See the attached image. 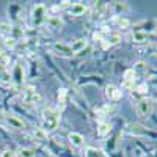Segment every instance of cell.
<instances>
[{"label":"cell","instance_id":"22","mask_svg":"<svg viewBox=\"0 0 157 157\" xmlns=\"http://www.w3.org/2000/svg\"><path fill=\"white\" fill-rule=\"evenodd\" d=\"M137 93H140V94H145V93H148V85H146V83H141V85L137 88Z\"/></svg>","mask_w":157,"mask_h":157},{"label":"cell","instance_id":"26","mask_svg":"<svg viewBox=\"0 0 157 157\" xmlns=\"http://www.w3.org/2000/svg\"><path fill=\"white\" fill-rule=\"evenodd\" d=\"M11 29L8 27V25L6 24H0V32H3V33H8Z\"/></svg>","mask_w":157,"mask_h":157},{"label":"cell","instance_id":"21","mask_svg":"<svg viewBox=\"0 0 157 157\" xmlns=\"http://www.w3.org/2000/svg\"><path fill=\"white\" fill-rule=\"evenodd\" d=\"M116 21H118V25H120L121 29H129V25H130V24H129L127 19H124V17H118Z\"/></svg>","mask_w":157,"mask_h":157},{"label":"cell","instance_id":"17","mask_svg":"<svg viewBox=\"0 0 157 157\" xmlns=\"http://www.w3.org/2000/svg\"><path fill=\"white\" fill-rule=\"evenodd\" d=\"M113 8H115V11L118 13V14H120V13L127 11L129 5H127V2H115V3H113Z\"/></svg>","mask_w":157,"mask_h":157},{"label":"cell","instance_id":"8","mask_svg":"<svg viewBox=\"0 0 157 157\" xmlns=\"http://www.w3.org/2000/svg\"><path fill=\"white\" fill-rule=\"evenodd\" d=\"M105 94H107V98L110 99V101H118V99H121V91L118 90L115 85H107L105 86Z\"/></svg>","mask_w":157,"mask_h":157},{"label":"cell","instance_id":"14","mask_svg":"<svg viewBox=\"0 0 157 157\" xmlns=\"http://www.w3.org/2000/svg\"><path fill=\"white\" fill-rule=\"evenodd\" d=\"M14 155L16 157H35V151L30 148H19L14 152Z\"/></svg>","mask_w":157,"mask_h":157},{"label":"cell","instance_id":"28","mask_svg":"<svg viewBox=\"0 0 157 157\" xmlns=\"http://www.w3.org/2000/svg\"><path fill=\"white\" fill-rule=\"evenodd\" d=\"M93 38H94V41H99V39H101L102 36H101V33H94V36H93Z\"/></svg>","mask_w":157,"mask_h":157},{"label":"cell","instance_id":"10","mask_svg":"<svg viewBox=\"0 0 157 157\" xmlns=\"http://www.w3.org/2000/svg\"><path fill=\"white\" fill-rule=\"evenodd\" d=\"M69 13L72 16H82L86 13V5L83 3H72L71 8H69Z\"/></svg>","mask_w":157,"mask_h":157},{"label":"cell","instance_id":"16","mask_svg":"<svg viewBox=\"0 0 157 157\" xmlns=\"http://www.w3.org/2000/svg\"><path fill=\"white\" fill-rule=\"evenodd\" d=\"M105 41H107V43H105L107 46H115V44H118V43L121 41V36L118 35V33H110V35L107 36Z\"/></svg>","mask_w":157,"mask_h":157},{"label":"cell","instance_id":"27","mask_svg":"<svg viewBox=\"0 0 157 157\" xmlns=\"http://www.w3.org/2000/svg\"><path fill=\"white\" fill-rule=\"evenodd\" d=\"M72 2H69V0H63V2H60V6H71Z\"/></svg>","mask_w":157,"mask_h":157},{"label":"cell","instance_id":"23","mask_svg":"<svg viewBox=\"0 0 157 157\" xmlns=\"http://www.w3.org/2000/svg\"><path fill=\"white\" fill-rule=\"evenodd\" d=\"M5 46L6 47H14L16 46V39L14 38H6L5 39Z\"/></svg>","mask_w":157,"mask_h":157},{"label":"cell","instance_id":"6","mask_svg":"<svg viewBox=\"0 0 157 157\" xmlns=\"http://www.w3.org/2000/svg\"><path fill=\"white\" fill-rule=\"evenodd\" d=\"M135 77H137V72L134 69H126L123 75V88H127V90L132 88L135 83Z\"/></svg>","mask_w":157,"mask_h":157},{"label":"cell","instance_id":"19","mask_svg":"<svg viewBox=\"0 0 157 157\" xmlns=\"http://www.w3.org/2000/svg\"><path fill=\"white\" fill-rule=\"evenodd\" d=\"M49 25H50V29H60L61 27V21L57 19V17H50L49 19Z\"/></svg>","mask_w":157,"mask_h":157},{"label":"cell","instance_id":"7","mask_svg":"<svg viewBox=\"0 0 157 157\" xmlns=\"http://www.w3.org/2000/svg\"><path fill=\"white\" fill-rule=\"evenodd\" d=\"M68 140H69L71 145L75 146V148H82V146L85 145L83 135H82V134H77V132H71V134L68 135Z\"/></svg>","mask_w":157,"mask_h":157},{"label":"cell","instance_id":"13","mask_svg":"<svg viewBox=\"0 0 157 157\" xmlns=\"http://www.w3.org/2000/svg\"><path fill=\"white\" fill-rule=\"evenodd\" d=\"M13 78H14L17 83H22L24 82V71H22L21 64H16V66H14V71H13Z\"/></svg>","mask_w":157,"mask_h":157},{"label":"cell","instance_id":"20","mask_svg":"<svg viewBox=\"0 0 157 157\" xmlns=\"http://www.w3.org/2000/svg\"><path fill=\"white\" fill-rule=\"evenodd\" d=\"M66 94H68V90L66 88H61V90H58V102L61 104H64V99H66Z\"/></svg>","mask_w":157,"mask_h":157},{"label":"cell","instance_id":"4","mask_svg":"<svg viewBox=\"0 0 157 157\" xmlns=\"http://www.w3.org/2000/svg\"><path fill=\"white\" fill-rule=\"evenodd\" d=\"M22 99H24V102H27V104H39L41 102V96H39L36 91L32 88V86H29L27 90L24 91V94H22Z\"/></svg>","mask_w":157,"mask_h":157},{"label":"cell","instance_id":"11","mask_svg":"<svg viewBox=\"0 0 157 157\" xmlns=\"http://www.w3.org/2000/svg\"><path fill=\"white\" fill-rule=\"evenodd\" d=\"M69 47H71L72 55H74V54H78V52H82V50L86 47V39H75V41H74Z\"/></svg>","mask_w":157,"mask_h":157},{"label":"cell","instance_id":"1","mask_svg":"<svg viewBox=\"0 0 157 157\" xmlns=\"http://www.w3.org/2000/svg\"><path fill=\"white\" fill-rule=\"evenodd\" d=\"M60 124V112L54 107H46L43 110V129L46 132L55 130Z\"/></svg>","mask_w":157,"mask_h":157},{"label":"cell","instance_id":"15","mask_svg":"<svg viewBox=\"0 0 157 157\" xmlns=\"http://www.w3.org/2000/svg\"><path fill=\"white\" fill-rule=\"evenodd\" d=\"M132 39H134L135 43H146V41H148V35H146L145 32H140V30H137V32H134Z\"/></svg>","mask_w":157,"mask_h":157},{"label":"cell","instance_id":"2","mask_svg":"<svg viewBox=\"0 0 157 157\" xmlns=\"http://www.w3.org/2000/svg\"><path fill=\"white\" fill-rule=\"evenodd\" d=\"M137 112L140 116L148 118L152 113V101L151 99H141L137 102Z\"/></svg>","mask_w":157,"mask_h":157},{"label":"cell","instance_id":"18","mask_svg":"<svg viewBox=\"0 0 157 157\" xmlns=\"http://www.w3.org/2000/svg\"><path fill=\"white\" fill-rule=\"evenodd\" d=\"M33 135H35L36 138H39V140L47 138V132H46L44 129H35V130H33Z\"/></svg>","mask_w":157,"mask_h":157},{"label":"cell","instance_id":"25","mask_svg":"<svg viewBox=\"0 0 157 157\" xmlns=\"http://www.w3.org/2000/svg\"><path fill=\"white\" fill-rule=\"evenodd\" d=\"M145 66H146V64L143 63V61H138V63L135 64V69H134V71L137 72V69H138V71H140V69H145Z\"/></svg>","mask_w":157,"mask_h":157},{"label":"cell","instance_id":"24","mask_svg":"<svg viewBox=\"0 0 157 157\" xmlns=\"http://www.w3.org/2000/svg\"><path fill=\"white\" fill-rule=\"evenodd\" d=\"M0 157H14V152H13L11 149H5L2 154H0Z\"/></svg>","mask_w":157,"mask_h":157},{"label":"cell","instance_id":"12","mask_svg":"<svg viewBox=\"0 0 157 157\" xmlns=\"http://www.w3.org/2000/svg\"><path fill=\"white\" fill-rule=\"evenodd\" d=\"M110 129H112L110 123H99V126H98V135H99V137L109 135V134H110Z\"/></svg>","mask_w":157,"mask_h":157},{"label":"cell","instance_id":"3","mask_svg":"<svg viewBox=\"0 0 157 157\" xmlns=\"http://www.w3.org/2000/svg\"><path fill=\"white\" fill-rule=\"evenodd\" d=\"M5 120H6L8 126H10L11 129H14V130H25V129H27V124H25L21 118H17V116H14V115H6Z\"/></svg>","mask_w":157,"mask_h":157},{"label":"cell","instance_id":"5","mask_svg":"<svg viewBox=\"0 0 157 157\" xmlns=\"http://www.w3.org/2000/svg\"><path fill=\"white\" fill-rule=\"evenodd\" d=\"M32 19L36 25H39L46 19V6L44 5H36L32 11Z\"/></svg>","mask_w":157,"mask_h":157},{"label":"cell","instance_id":"9","mask_svg":"<svg viewBox=\"0 0 157 157\" xmlns=\"http://www.w3.org/2000/svg\"><path fill=\"white\" fill-rule=\"evenodd\" d=\"M54 52L55 54H58V55H64V57H71L72 55V52H71V47L69 46H66V44H60V43H57V44H54Z\"/></svg>","mask_w":157,"mask_h":157}]
</instances>
